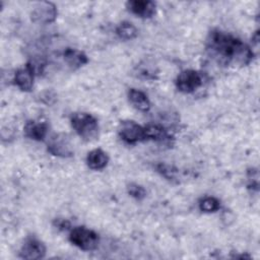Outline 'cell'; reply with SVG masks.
<instances>
[{"label":"cell","mask_w":260,"mask_h":260,"mask_svg":"<svg viewBox=\"0 0 260 260\" xmlns=\"http://www.w3.org/2000/svg\"><path fill=\"white\" fill-rule=\"evenodd\" d=\"M63 59L73 70L82 67L88 62V58L85 53L74 48H66L63 52Z\"/></svg>","instance_id":"13"},{"label":"cell","mask_w":260,"mask_h":260,"mask_svg":"<svg viewBox=\"0 0 260 260\" xmlns=\"http://www.w3.org/2000/svg\"><path fill=\"white\" fill-rule=\"evenodd\" d=\"M247 188L251 192L259 191V172L256 168H250L247 171Z\"/></svg>","instance_id":"20"},{"label":"cell","mask_w":260,"mask_h":260,"mask_svg":"<svg viewBox=\"0 0 260 260\" xmlns=\"http://www.w3.org/2000/svg\"><path fill=\"white\" fill-rule=\"evenodd\" d=\"M58 15L57 7L52 2H39L32 8L30 13L31 20L39 24H49L56 20Z\"/></svg>","instance_id":"7"},{"label":"cell","mask_w":260,"mask_h":260,"mask_svg":"<svg viewBox=\"0 0 260 260\" xmlns=\"http://www.w3.org/2000/svg\"><path fill=\"white\" fill-rule=\"evenodd\" d=\"M126 8L140 18H150L155 13L156 5L150 0H131L126 2Z\"/></svg>","instance_id":"11"},{"label":"cell","mask_w":260,"mask_h":260,"mask_svg":"<svg viewBox=\"0 0 260 260\" xmlns=\"http://www.w3.org/2000/svg\"><path fill=\"white\" fill-rule=\"evenodd\" d=\"M71 126L76 134L85 141H92L99 136L98 120L90 114L85 112L73 113L70 118Z\"/></svg>","instance_id":"2"},{"label":"cell","mask_w":260,"mask_h":260,"mask_svg":"<svg viewBox=\"0 0 260 260\" xmlns=\"http://www.w3.org/2000/svg\"><path fill=\"white\" fill-rule=\"evenodd\" d=\"M135 74L137 77L144 79V80H153L156 79L157 70L151 65H148L147 63L139 64L135 69Z\"/></svg>","instance_id":"19"},{"label":"cell","mask_w":260,"mask_h":260,"mask_svg":"<svg viewBox=\"0 0 260 260\" xmlns=\"http://www.w3.org/2000/svg\"><path fill=\"white\" fill-rule=\"evenodd\" d=\"M156 172L160 174L164 178L171 182H179V170L174 166H170L167 164H157L155 166Z\"/></svg>","instance_id":"18"},{"label":"cell","mask_w":260,"mask_h":260,"mask_svg":"<svg viewBox=\"0 0 260 260\" xmlns=\"http://www.w3.org/2000/svg\"><path fill=\"white\" fill-rule=\"evenodd\" d=\"M46 251L45 244L37 237L30 236L24 240L19 250V257L25 260H38L45 257Z\"/></svg>","instance_id":"8"},{"label":"cell","mask_w":260,"mask_h":260,"mask_svg":"<svg viewBox=\"0 0 260 260\" xmlns=\"http://www.w3.org/2000/svg\"><path fill=\"white\" fill-rule=\"evenodd\" d=\"M128 100L136 110L141 112H148L151 107L146 93L136 88H130L128 90Z\"/></svg>","instance_id":"14"},{"label":"cell","mask_w":260,"mask_h":260,"mask_svg":"<svg viewBox=\"0 0 260 260\" xmlns=\"http://www.w3.org/2000/svg\"><path fill=\"white\" fill-rule=\"evenodd\" d=\"M69 241L83 251H93L100 243L99 235L85 226H75L70 230Z\"/></svg>","instance_id":"3"},{"label":"cell","mask_w":260,"mask_h":260,"mask_svg":"<svg viewBox=\"0 0 260 260\" xmlns=\"http://www.w3.org/2000/svg\"><path fill=\"white\" fill-rule=\"evenodd\" d=\"M118 134L120 138L128 144H135L146 140L144 126L132 120L121 121L118 127Z\"/></svg>","instance_id":"5"},{"label":"cell","mask_w":260,"mask_h":260,"mask_svg":"<svg viewBox=\"0 0 260 260\" xmlns=\"http://www.w3.org/2000/svg\"><path fill=\"white\" fill-rule=\"evenodd\" d=\"M145 138L146 140H152L162 144L171 143V140L174 139L172 133L161 124H147L144 126Z\"/></svg>","instance_id":"10"},{"label":"cell","mask_w":260,"mask_h":260,"mask_svg":"<svg viewBox=\"0 0 260 260\" xmlns=\"http://www.w3.org/2000/svg\"><path fill=\"white\" fill-rule=\"evenodd\" d=\"M48 151L56 156L70 157L73 155V146L67 134L56 133L52 135L47 143Z\"/></svg>","instance_id":"6"},{"label":"cell","mask_w":260,"mask_h":260,"mask_svg":"<svg viewBox=\"0 0 260 260\" xmlns=\"http://www.w3.org/2000/svg\"><path fill=\"white\" fill-rule=\"evenodd\" d=\"M127 192L131 197H133L136 200H142L146 196L145 189L137 183L128 184L127 185Z\"/></svg>","instance_id":"21"},{"label":"cell","mask_w":260,"mask_h":260,"mask_svg":"<svg viewBox=\"0 0 260 260\" xmlns=\"http://www.w3.org/2000/svg\"><path fill=\"white\" fill-rule=\"evenodd\" d=\"M116 35L119 39L124 41H130L138 36V29L129 21H122L116 27Z\"/></svg>","instance_id":"16"},{"label":"cell","mask_w":260,"mask_h":260,"mask_svg":"<svg viewBox=\"0 0 260 260\" xmlns=\"http://www.w3.org/2000/svg\"><path fill=\"white\" fill-rule=\"evenodd\" d=\"M109 162L108 154L101 148L90 150L86 156V165L91 170H103Z\"/></svg>","instance_id":"15"},{"label":"cell","mask_w":260,"mask_h":260,"mask_svg":"<svg viewBox=\"0 0 260 260\" xmlns=\"http://www.w3.org/2000/svg\"><path fill=\"white\" fill-rule=\"evenodd\" d=\"M204 76L194 69L183 70L176 78V87L183 93H191L203 85Z\"/></svg>","instance_id":"4"},{"label":"cell","mask_w":260,"mask_h":260,"mask_svg":"<svg viewBox=\"0 0 260 260\" xmlns=\"http://www.w3.org/2000/svg\"><path fill=\"white\" fill-rule=\"evenodd\" d=\"M207 54L219 65L243 67L254 58L253 50L239 38L219 30L212 29L205 42Z\"/></svg>","instance_id":"1"},{"label":"cell","mask_w":260,"mask_h":260,"mask_svg":"<svg viewBox=\"0 0 260 260\" xmlns=\"http://www.w3.org/2000/svg\"><path fill=\"white\" fill-rule=\"evenodd\" d=\"M198 207L202 212L211 213L220 209V201L216 197L206 196L199 200Z\"/></svg>","instance_id":"17"},{"label":"cell","mask_w":260,"mask_h":260,"mask_svg":"<svg viewBox=\"0 0 260 260\" xmlns=\"http://www.w3.org/2000/svg\"><path fill=\"white\" fill-rule=\"evenodd\" d=\"M49 131V124L44 120H29L23 127V134L25 137L36 140L43 141Z\"/></svg>","instance_id":"9"},{"label":"cell","mask_w":260,"mask_h":260,"mask_svg":"<svg viewBox=\"0 0 260 260\" xmlns=\"http://www.w3.org/2000/svg\"><path fill=\"white\" fill-rule=\"evenodd\" d=\"M53 226L61 232H66L71 230L70 221L65 218H55L53 220Z\"/></svg>","instance_id":"22"},{"label":"cell","mask_w":260,"mask_h":260,"mask_svg":"<svg viewBox=\"0 0 260 260\" xmlns=\"http://www.w3.org/2000/svg\"><path fill=\"white\" fill-rule=\"evenodd\" d=\"M35 72L30 68V66L26 63L23 67L18 68L14 75L13 81L15 85L22 91H30L34 86V79H35Z\"/></svg>","instance_id":"12"}]
</instances>
